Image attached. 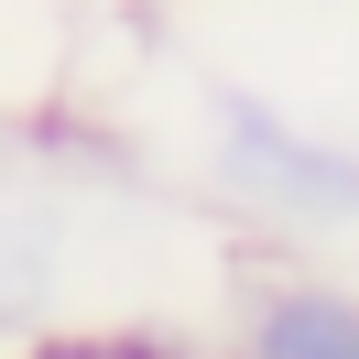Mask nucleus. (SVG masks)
Here are the masks:
<instances>
[{"instance_id": "nucleus-1", "label": "nucleus", "mask_w": 359, "mask_h": 359, "mask_svg": "<svg viewBox=\"0 0 359 359\" xmlns=\"http://www.w3.org/2000/svg\"><path fill=\"white\" fill-rule=\"evenodd\" d=\"M196 175L207 196L229 207V218H250L262 240H348L359 229V142L316 131V120H294L283 98L240 88V76H218L196 109Z\"/></svg>"}, {"instance_id": "nucleus-2", "label": "nucleus", "mask_w": 359, "mask_h": 359, "mask_svg": "<svg viewBox=\"0 0 359 359\" xmlns=\"http://www.w3.org/2000/svg\"><path fill=\"white\" fill-rule=\"evenodd\" d=\"M218 359H359V283L327 262H262L229 305Z\"/></svg>"}, {"instance_id": "nucleus-3", "label": "nucleus", "mask_w": 359, "mask_h": 359, "mask_svg": "<svg viewBox=\"0 0 359 359\" xmlns=\"http://www.w3.org/2000/svg\"><path fill=\"white\" fill-rule=\"evenodd\" d=\"M0 359H207V348L163 316H55V327H22Z\"/></svg>"}]
</instances>
